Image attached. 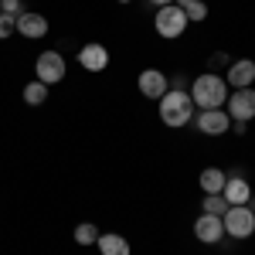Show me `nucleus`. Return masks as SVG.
Here are the masks:
<instances>
[{
  "instance_id": "22",
  "label": "nucleus",
  "mask_w": 255,
  "mask_h": 255,
  "mask_svg": "<svg viewBox=\"0 0 255 255\" xmlns=\"http://www.w3.org/2000/svg\"><path fill=\"white\" fill-rule=\"evenodd\" d=\"M150 3H153V7H157V10H160V7H170L174 0H150Z\"/></svg>"
},
{
  "instance_id": "24",
  "label": "nucleus",
  "mask_w": 255,
  "mask_h": 255,
  "mask_svg": "<svg viewBox=\"0 0 255 255\" xmlns=\"http://www.w3.org/2000/svg\"><path fill=\"white\" fill-rule=\"evenodd\" d=\"M119 3H129V0H119Z\"/></svg>"
},
{
  "instance_id": "23",
  "label": "nucleus",
  "mask_w": 255,
  "mask_h": 255,
  "mask_svg": "<svg viewBox=\"0 0 255 255\" xmlns=\"http://www.w3.org/2000/svg\"><path fill=\"white\" fill-rule=\"evenodd\" d=\"M177 7H191V3H194V0H174Z\"/></svg>"
},
{
  "instance_id": "18",
  "label": "nucleus",
  "mask_w": 255,
  "mask_h": 255,
  "mask_svg": "<svg viewBox=\"0 0 255 255\" xmlns=\"http://www.w3.org/2000/svg\"><path fill=\"white\" fill-rule=\"evenodd\" d=\"M225 211H228V201H225V197L221 194H204V215H225Z\"/></svg>"
},
{
  "instance_id": "19",
  "label": "nucleus",
  "mask_w": 255,
  "mask_h": 255,
  "mask_svg": "<svg viewBox=\"0 0 255 255\" xmlns=\"http://www.w3.org/2000/svg\"><path fill=\"white\" fill-rule=\"evenodd\" d=\"M184 14H187V24H197V20L208 17V3L204 0H194L191 7H184Z\"/></svg>"
},
{
  "instance_id": "20",
  "label": "nucleus",
  "mask_w": 255,
  "mask_h": 255,
  "mask_svg": "<svg viewBox=\"0 0 255 255\" xmlns=\"http://www.w3.org/2000/svg\"><path fill=\"white\" fill-rule=\"evenodd\" d=\"M17 31V17H10V14H0V41L10 38Z\"/></svg>"
},
{
  "instance_id": "15",
  "label": "nucleus",
  "mask_w": 255,
  "mask_h": 255,
  "mask_svg": "<svg viewBox=\"0 0 255 255\" xmlns=\"http://www.w3.org/2000/svg\"><path fill=\"white\" fill-rule=\"evenodd\" d=\"M225 180H228V174L218 170V167H208V170H201V177H197V184H201L204 194H221L225 191Z\"/></svg>"
},
{
  "instance_id": "8",
  "label": "nucleus",
  "mask_w": 255,
  "mask_h": 255,
  "mask_svg": "<svg viewBox=\"0 0 255 255\" xmlns=\"http://www.w3.org/2000/svg\"><path fill=\"white\" fill-rule=\"evenodd\" d=\"M170 89V79L160 72V68H146L139 72V92L146 99H163V92Z\"/></svg>"
},
{
  "instance_id": "11",
  "label": "nucleus",
  "mask_w": 255,
  "mask_h": 255,
  "mask_svg": "<svg viewBox=\"0 0 255 255\" xmlns=\"http://www.w3.org/2000/svg\"><path fill=\"white\" fill-rule=\"evenodd\" d=\"M79 65L85 68V72H102L106 65H109V48H102V44H85V48H79Z\"/></svg>"
},
{
  "instance_id": "6",
  "label": "nucleus",
  "mask_w": 255,
  "mask_h": 255,
  "mask_svg": "<svg viewBox=\"0 0 255 255\" xmlns=\"http://www.w3.org/2000/svg\"><path fill=\"white\" fill-rule=\"evenodd\" d=\"M194 126L204 136H221V133L232 129V116H228L225 109H201L194 116Z\"/></svg>"
},
{
  "instance_id": "5",
  "label": "nucleus",
  "mask_w": 255,
  "mask_h": 255,
  "mask_svg": "<svg viewBox=\"0 0 255 255\" xmlns=\"http://www.w3.org/2000/svg\"><path fill=\"white\" fill-rule=\"evenodd\" d=\"M34 75L44 85H58L65 79V58H61V51H41L38 61H34Z\"/></svg>"
},
{
  "instance_id": "10",
  "label": "nucleus",
  "mask_w": 255,
  "mask_h": 255,
  "mask_svg": "<svg viewBox=\"0 0 255 255\" xmlns=\"http://www.w3.org/2000/svg\"><path fill=\"white\" fill-rule=\"evenodd\" d=\"M225 82H228L232 89H252V82H255V61H252V58L232 61V68H228Z\"/></svg>"
},
{
  "instance_id": "2",
  "label": "nucleus",
  "mask_w": 255,
  "mask_h": 255,
  "mask_svg": "<svg viewBox=\"0 0 255 255\" xmlns=\"http://www.w3.org/2000/svg\"><path fill=\"white\" fill-rule=\"evenodd\" d=\"M191 99H194L197 109H225V102H228V82L221 79V75L204 72L191 85Z\"/></svg>"
},
{
  "instance_id": "14",
  "label": "nucleus",
  "mask_w": 255,
  "mask_h": 255,
  "mask_svg": "<svg viewBox=\"0 0 255 255\" xmlns=\"http://www.w3.org/2000/svg\"><path fill=\"white\" fill-rule=\"evenodd\" d=\"M99 252L102 255H129V242L116 232H99Z\"/></svg>"
},
{
  "instance_id": "13",
  "label": "nucleus",
  "mask_w": 255,
  "mask_h": 255,
  "mask_svg": "<svg viewBox=\"0 0 255 255\" xmlns=\"http://www.w3.org/2000/svg\"><path fill=\"white\" fill-rule=\"evenodd\" d=\"M221 197H225L228 204H249V201H252V187L245 184V177H228Z\"/></svg>"
},
{
  "instance_id": "3",
  "label": "nucleus",
  "mask_w": 255,
  "mask_h": 255,
  "mask_svg": "<svg viewBox=\"0 0 255 255\" xmlns=\"http://www.w3.org/2000/svg\"><path fill=\"white\" fill-rule=\"evenodd\" d=\"M221 225H225V235L249 238L255 232V211L249 204H228V211L221 215Z\"/></svg>"
},
{
  "instance_id": "12",
  "label": "nucleus",
  "mask_w": 255,
  "mask_h": 255,
  "mask_svg": "<svg viewBox=\"0 0 255 255\" xmlns=\"http://www.w3.org/2000/svg\"><path fill=\"white\" fill-rule=\"evenodd\" d=\"M17 34L38 41V38H44V34H48V20L41 17V14H34V10H24V14L17 17Z\"/></svg>"
},
{
  "instance_id": "1",
  "label": "nucleus",
  "mask_w": 255,
  "mask_h": 255,
  "mask_svg": "<svg viewBox=\"0 0 255 255\" xmlns=\"http://www.w3.org/2000/svg\"><path fill=\"white\" fill-rule=\"evenodd\" d=\"M160 119H163V126H170V129L187 126V123L194 119V99H191V92H184V89H167L163 99H160Z\"/></svg>"
},
{
  "instance_id": "16",
  "label": "nucleus",
  "mask_w": 255,
  "mask_h": 255,
  "mask_svg": "<svg viewBox=\"0 0 255 255\" xmlns=\"http://www.w3.org/2000/svg\"><path fill=\"white\" fill-rule=\"evenodd\" d=\"M24 102H27V106H44V102H48V85H44V82H27V85H24Z\"/></svg>"
},
{
  "instance_id": "17",
  "label": "nucleus",
  "mask_w": 255,
  "mask_h": 255,
  "mask_svg": "<svg viewBox=\"0 0 255 255\" xmlns=\"http://www.w3.org/2000/svg\"><path fill=\"white\" fill-rule=\"evenodd\" d=\"M75 242H79V245H96L99 242V228L92 225V221H82L79 228H75Z\"/></svg>"
},
{
  "instance_id": "21",
  "label": "nucleus",
  "mask_w": 255,
  "mask_h": 255,
  "mask_svg": "<svg viewBox=\"0 0 255 255\" xmlns=\"http://www.w3.org/2000/svg\"><path fill=\"white\" fill-rule=\"evenodd\" d=\"M0 14L20 17V14H24V7H20V0H0Z\"/></svg>"
},
{
  "instance_id": "9",
  "label": "nucleus",
  "mask_w": 255,
  "mask_h": 255,
  "mask_svg": "<svg viewBox=\"0 0 255 255\" xmlns=\"http://www.w3.org/2000/svg\"><path fill=\"white\" fill-rule=\"evenodd\" d=\"M194 235H197V242H204V245H215V242L225 238V225H221L218 215H201L194 221Z\"/></svg>"
},
{
  "instance_id": "7",
  "label": "nucleus",
  "mask_w": 255,
  "mask_h": 255,
  "mask_svg": "<svg viewBox=\"0 0 255 255\" xmlns=\"http://www.w3.org/2000/svg\"><path fill=\"white\" fill-rule=\"evenodd\" d=\"M225 113L232 119H242V123H249L255 116V89H235L228 102H225Z\"/></svg>"
},
{
  "instance_id": "4",
  "label": "nucleus",
  "mask_w": 255,
  "mask_h": 255,
  "mask_svg": "<svg viewBox=\"0 0 255 255\" xmlns=\"http://www.w3.org/2000/svg\"><path fill=\"white\" fill-rule=\"evenodd\" d=\"M153 27H157L160 38H167V41L180 38V34L187 31V14H184V7H177V3H170V7H160V10H157V20H153Z\"/></svg>"
}]
</instances>
